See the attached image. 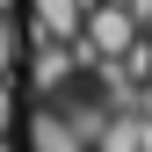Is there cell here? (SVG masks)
I'll use <instances>...</instances> for the list:
<instances>
[{
  "mask_svg": "<svg viewBox=\"0 0 152 152\" xmlns=\"http://www.w3.org/2000/svg\"><path fill=\"white\" fill-rule=\"evenodd\" d=\"M138 36H145V22H138L130 7H116V0H94V7L80 15V36H72V44H80V58L94 65V58H123Z\"/></svg>",
  "mask_w": 152,
  "mask_h": 152,
  "instance_id": "1",
  "label": "cell"
},
{
  "mask_svg": "<svg viewBox=\"0 0 152 152\" xmlns=\"http://www.w3.org/2000/svg\"><path fill=\"white\" fill-rule=\"evenodd\" d=\"M29 44H36V51H29V87L44 94V102H51V94H65V87L87 72L80 44H58V36H29Z\"/></svg>",
  "mask_w": 152,
  "mask_h": 152,
  "instance_id": "2",
  "label": "cell"
},
{
  "mask_svg": "<svg viewBox=\"0 0 152 152\" xmlns=\"http://www.w3.org/2000/svg\"><path fill=\"white\" fill-rule=\"evenodd\" d=\"M29 152H94V138L72 123V109L58 94H51V102H36V116H29Z\"/></svg>",
  "mask_w": 152,
  "mask_h": 152,
  "instance_id": "3",
  "label": "cell"
},
{
  "mask_svg": "<svg viewBox=\"0 0 152 152\" xmlns=\"http://www.w3.org/2000/svg\"><path fill=\"white\" fill-rule=\"evenodd\" d=\"M80 15H87V0H29V36L72 44V36H80Z\"/></svg>",
  "mask_w": 152,
  "mask_h": 152,
  "instance_id": "4",
  "label": "cell"
},
{
  "mask_svg": "<svg viewBox=\"0 0 152 152\" xmlns=\"http://www.w3.org/2000/svg\"><path fill=\"white\" fill-rule=\"evenodd\" d=\"M22 58V29H15V7H0V72H15Z\"/></svg>",
  "mask_w": 152,
  "mask_h": 152,
  "instance_id": "5",
  "label": "cell"
},
{
  "mask_svg": "<svg viewBox=\"0 0 152 152\" xmlns=\"http://www.w3.org/2000/svg\"><path fill=\"white\" fill-rule=\"evenodd\" d=\"M7 130H15V80L0 72V138H7Z\"/></svg>",
  "mask_w": 152,
  "mask_h": 152,
  "instance_id": "6",
  "label": "cell"
},
{
  "mask_svg": "<svg viewBox=\"0 0 152 152\" xmlns=\"http://www.w3.org/2000/svg\"><path fill=\"white\" fill-rule=\"evenodd\" d=\"M138 109H145V123H152V80H138Z\"/></svg>",
  "mask_w": 152,
  "mask_h": 152,
  "instance_id": "7",
  "label": "cell"
},
{
  "mask_svg": "<svg viewBox=\"0 0 152 152\" xmlns=\"http://www.w3.org/2000/svg\"><path fill=\"white\" fill-rule=\"evenodd\" d=\"M138 22H145V36H152V0H145V7H138Z\"/></svg>",
  "mask_w": 152,
  "mask_h": 152,
  "instance_id": "8",
  "label": "cell"
},
{
  "mask_svg": "<svg viewBox=\"0 0 152 152\" xmlns=\"http://www.w3.org/2000/svg\"><path fill=\"white\" fill-rule=\"evenodd\" d=\"M0 152H15V145H7V138H0Z\"/></svg>",
  "mask_w": 152,
  "mask_h": 152,
  "instance_id": "9",
  "label": "cell"
},
{
  "mask_svg": "<svg viewBox=\"0 0 152 152\" xmlns=\"http://www.w3.org/2000/svg\"><path fill=\"white\" fill-rule=\"evenodd\" d=\"M0 7H15V0H0Z\"/></svg>",
  "mask_w": 152,
  "mask_h": 152,
  "instance_id": "10",
  "label": "cell"
}]
</instances>
